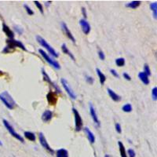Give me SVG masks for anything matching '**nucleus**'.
<instances>
[{
	"label": "nucleus",
	"mask_w": 157,
	"mask_h": 157,
	"mask_svg": "<svg viewBox=\"0 0 157 157\" xmlns=\"http://www.w3.org/2000/svg\"><path fill=\"white\" fill-rule=\"evenodd\" d=\"M0 100L3 102V104L8 108L9 109H14V108L17 106L15 101L12 96L9 94L8 91H3L0 94Z\"/></svg>",
	"instance_id": "1"
},
{
	"label": "nucleus",
	"mask_w": 157,
	"mask_h": 157,
	"mask_svg": "<svg viewBox=\"0 0 157 157\" xmlns=\"http://www.w3.org/2000/svg\"><path fill=\"white\" fill-rule=\"evenodd\" d=\"M6 43H7V46L4 48L3 50H2V53H4V54H7V53H9V52L10 51L11 49L15 47L21 48V50H24V51H26V50H26V48H25V46H24V44L21 41L15 40L14 38H12V39L9 38V39H7V40H6Z\"/></svg>",
	"instance_id": "2"
},
{
	"label": "nucleus",
	"mask_w": 157,
	"mask_h": 157,
	"mask_svg": "<svg viewBox=\"0 0 157 157\" xmlns=\"http://www.w3.org/2000/svg\"><path fill=\"white\" fill-rule=\"evenodd\" d=\"M35 38H36L37 42L50 53V55L53 56L54 58H58V57H59V54H58V52H56L54 48L52 47L50 45H49V43H48L42 37H41L40 35H36Z\"/></svg>",
	"instance_id": "3"
},
{
	"label": "nucleus",
	"mask_w": 157,
	"mask_h": 157,
	"mask_svg": "<svg viewBox=\"0 0 157 157\" xmlns=\"http://www.w3.org/2000/svg\"><path fill=\"white\" fill-rule=\"evenodd\" d=\"M38 53L42 56V58H44L45 61H46L49 65L53 66V67H54V68L57 69V70H60V69H61V65H60V64L58 63L57 61H55V60H54L52 58H50V56L48 55L46 52H44V50H42V49H39V50H38Z\"/></svg>",
	"instance_id": "4"
},
{
	"label": "nucleus",
	"mask_w": 157,
	"mask_h": 157,
	"mask_svg": "<svg viewBox=\"0 0 157 157\" xmlns=\"http://www.w3.org/2000/svg\"><path fill=\"white\" fill-rule=\"evenodd\" d=\"M2 122H3V124H4V126H5V127L6 128V130L9 131V133L11 134L12 136L14 137V138H15L16 139L19 141V142H22V143L25 142V140H24L23 137H21L19 134H17V133L16 132L15 130H14V127L10 125V123H9L7 120H6V119H3Z\"/></svg>",
	"instance_id": "5"
},
{
	"label": "nucleus",
	"mask_w": 157,
	"mask_h": 157,
	"mask_svg": "<svg viewBox=\"0 0 157 157\" xmlns=\"http://www.w3.org/2000/svg\"><path fill=\"white\" fill-rule=\"evenodd\" d=\"M72 112L74 114V117H75V130L77 132L80 131L82 130V119L81 118L79 113H78V110L75 108H72Z\"/></svg>",
	"instance_id": "6"
},
{
	"label": "nucleus",
	"mask_w": 157,
	"mask_h": 157,
	"mask_svg": "<svg viewBox=\"0 0 157 157\" xmlns=\"http://www.w3.org/2000/svg\"><path fill=\"white\" fill-rule=\"evenodd\" d=\"M61 82H62V86H63L64 89L65 90V91L67 92V94H68L69 97L72 98V100L76 99V94H75V92L73 91V90L72 89V87L70 86V85L68 84V81L65 79V78H61Z\"/></svg>",
	"instance_id": "7"
},
{
	"label": "nucleus",
	"mask_w": 157,
	"mask_h": 157,
	"mask_svg": "<svg viewBox=\"0 0 157 157\" xmlns=\"http://www.w3.org/2000/svg\"><path fill=\"white\" fill-rule=\"evenodd\" d=\"M38 139H39V142H40L41 145L45 149L47 150V151L49 152H50L51 154H54V151L51 148H50V146L49 145V144H48L47 142H46V138H45L44 134H42V132L39 133V135H38Z\"/></svg>",
	"instance_id": "8"
},
{
	"label": "nucleus",
	"mask_w": 157,
	"mask_h": 157,
	"mask_svg": "<svg viewBox=\"0 0 157 157\" xmlns=\"http://www.w3.org/2000/svg\"><path fill=\"white\" fill-rule=\"evenodd\" d=\"M79 25L82 28V32L84 33L85 35H88L90 32V29H91L90 25L86 19H81L79 21Z\"/></svg>",
	"instance_id": "9"
},
{
	"label": "nucleus",
	"mask_w": 157,
	"mask_h": 157,
	"mask_svg": "<svg viewBox=\"0 0 157 157\" xmlns=\"http://www.w3.org/2000/svg\"><path fill=\"white\" fill-rule=\"evenodd\" d=\"M61 26H62V31L64 32V33H65V35H66V36L68 37V38L70 39V40L72 41V42H74L75 43V38H74V36H73V35L72 34V32L70 31H69L67 25L65 23V22H62L61 23Z\"/></svg>",
	"instance_id": "10"
},
{
	"label": "nucleus",
	"mask_w": 157,
	"mask_h": 157,
	"mask_svg": "<svg viewBox=\"0 0 157 157\" xmlns=\"http://www.w3.org/2000/svg\"><path fill=\"white\" fill-rule=\"evenodd\" d=\"M90 113L91 117H92L93 121H94V123L96 124L97 127H99L100 121L99 119H98V115H97V112H96L95 109H94V107L93 106L92 104H90Z\"/></svg>",
	"instance_id": "11"
},
{
	"label": "nucleus",
	"mask_w": 157,
	"mask_h": 157,
	"mask_svg": "<svg viewBox=\"0 0 157 157\" xmlns=\"http://www.w3.org/2000/svg\"><path fill=\"white\" fill-rule=\"evenodd\" d=\"M46 98H47L49 104L52 105H55L57 103V101H58V96H57V94L54 92H52V91L48 93L47 95H46Z\"/></svg>",
	"instance_id": "12"
},
{
	"label": "nucleus",
	"mask_w": 157,
	"mask_h": 157,
	"mask_svg": "<svg viewBox=\"0 0 157 157\" xmlns=\"http://www.w3.org/2000/svg\"><path fill=\"white\" fill-rule=\"evenodd\" d=\"M2 31H3V32L5 33L8 37H9L10 39H12V38H14V32L12 31L11 29L8 27L7 25H6L5 23L2 24Z\"/></svg>",
	"instance_id": "13"
},
{
	"label": "nucleus",
	"mask_w": 157,
	"mask_h": 157,
	"mask_svg": "<svg viewBox=\"0 0 157 157\" xmlns=\"http://www.w3.org/2000/svg\"><path fill=\"white\" fill-rule=\"evenodd\" d=\"M53 118V112L50 110H46L42 115V120L44 123H47L50 121Z\"/></svg>",
	"instance_id": "14"
},
{
	"label": "nucleus",
	"mask_w": 157,
	"mask_h": 157,
	"mask_svg": "<svg viewBox=\"0 0 157 157\" xmlns=\"http://www.w3.org/2000/svg\"><path fill=\"white\" fill-rule=\"evenodd\" d=\"M107 91H108V94H109V95L110 96V98H112V99L114 101V102H119L121 101V97L119 95H118L117 94H115L114 91H113L112 89L110 88H108L107 89Z\"/></svg>",
	"instance_id": "15"
},
{
	"label": "nucleus",
	"mask_w": 157,
	"mask_h": 157,
	"mask_svg": "<svg viewBox=\"0 0 157 157\" xmlns=\"http://www.w3.org/2000/svg\"><path fill=\"white\" fill-rule=\"evenodd\" d=\"M84 132L86 133V134L87 135V138H88V140L90 141V142L91 144H94L95 142V136H94V134L91 132V130L86 126L84 127Z\"/></svg>",
	"instance_id": "16"
},
{
	"label": "nucleus",
	"mask_w": 157,
	"mask_h": 157,
	"mask_svg": "<svg viewBox=\"0 0 157 157\" xmlns=\"http://www.w3.org/2000/svg\"><path fill=\"white\" fill-rule=\"evenodd\" d=\"M138 77H139L140 80L142 81L145 85L149 84L150 81H149V76H148L144 72H139V74H138Z\"/></svg>",
	"instance_id": "17"
},
{
	"label": "nucleus",
	"mask_w": 157,
	"mask_h": 157,
	"mask_svg": "<svg viewBox=\"0 0 157 157\" xmlns=\"http://www.w3.org/2000/svg\"><path fill=\"white\" fill-rule=\"evenodd\" d=\"M42 75H43V80L46 81V82H49L50 84H52V86H54V87H55L56 89H58V90H61L59 88H58V86H55V84H54V82H53L51 80H50V77H49V75H48L47 74H46V71H45L44 68H42Z\"/></svg>",
	"instance_id": "18"
},
{
	"label": "nucleus",
	"mask_w": 157,
	"mask_h": 157,
	"mask_svg": "<svg viewBox=\"0 0 157 157\" xmlns=\"http://www.w3.org/2000/svg\"><path fill=\"white\" fill-rule=\"evenodd\" d=\"M62 52H63L64 54L68 55L69 57L72 58V60L75 61V57H74V55L72 54V52L70 51L68 49L67 46H66V44H65V43H64V44L62 45Z\"/></svg>",
	"instance_id": "19"
},
{
	"label": "nucleus",
	"mask_w": 157,
	"mask_h": 157,
	"mask_svg": "<svg viewBox=\"0 0 157 157\" xmlns=\"http://www.w3.org/2000/svg\"><path fill=\"white\" fill-rule=\"evenodd\" d=\"M24 135L26 138H27L28 140L29 141H32V142H35V141L36 140V136H35V134L32 132H30V131H25L24 133Z\"/></svg>",
	"instance_id": "20"
},
{
	"label": "nucleus",
	"mask_w": 157,
	"mask_h": 157,
	"mask_svg": "<svg viewBox=\"0 0 157 157\" xmlns=\"http://www.w3.org/2000/svg\"><path fill=\"white\" fill-rule=\"evenodd\" d=\"M57 157H68V152L65 149H60L56 153Z\"/></svg>",
	"instance_id": "21"
},
{
	"label": "nucleus",
	"mask_w": 157,
	"mask_h": 157,
	"mask_svg": "<svg viewBox=\"0 0 157 157\" xmlns=\"http://www.w3.org/2000/svg\"><path fill=\"white\" fill-rule=\"evenodd\" d=\"M141 1H132L126 4V7L130 8V9H137L141 5Z\"/></svg>",
	"instance_id": "22"
},
{
	"label": "nucleus",
	"mask_w": 157,
	"mask_h": 157,
	"mask_svg": "<svg viewBox=\"0 0 157 157\" xmlns=\"http://www.w3.org/2000/svg\"><path fill=\"white\" fill-rule=\"evenodd\" d=\"M96 72H97V74H98V77H99L100 82H101V84L104 85V83H105V81H106V76L104 75L103 73L102 72V71H101L99 68L96 69Z\"/></svg>",
	"instance_id": "23"
},
{
	"label": "nucleus",
	"mask_w": 157,
	"mask_h": 157,
	"mask_svg": "<svg viewBox=\"0 0 157 157\" xmlns=\"http://www.w3.org/2000/svg\"><path fill=\"white\" fill-rule=\"evenodd\" d=\"M118 145L119 148V152H120L121 157H127V154H126V149H125L123 144L122 142H118Z\"/></svg>",
	"instance_id": "24"
},
{
	"label": "nucleus",
	"mask_w": 157,
	"mask_h": 157,
	"mask_svg": "<svg viewBox=\"0 0 157 157\" xmlns=\"http://www.w3.org/2000/svg\"><path fill=\"white\" fill-rule=\"evenodd\" d=\"M150 8L153 12V17L155 19L157 18V2H152L150 4Z\"/></svg>",
	"instance_id": "25"
},
{
	"label": "nucleus",
	"mask_w": 157,
	"mask_h": 157,
	"mask_svg": "<svg viewBox=\"0 0 157 157\" xmlns=\"http://www.w3.org/2000/svg\"><path fill=\"white\" fill-rule=\"evenodd\" d=\"M115 65L119 67H123L125 65V59L123 58H117L115 60Z\"/></svg>",
	"instance_id": "26"
},
{
	"label": "nucleus",
	"mask_w": 157,
	"mask_h": 157,
	"mask_svg": "<svg viewBox=\"0 0 157 157\" xmlns=\"http://www.w3.org/2000/svg\"><path fill=\"white\" fill-rule=\"evenodd\" d=\"M122 110L125 112H130L132 111V106H131L130 104H126V105L123 106Z\"/></svg>",
	"instance_id": "27"
},
{
	"label": "nucleus",
	"mask_w": 157,
	"mask_h": 157,
	"mask_svg": "<svg viewBox=\"0 0 157 157\" xmlns=\"http://www.w3.org/2000/svg\"><path fill=\"white\" fill-rule=\"evenodd\" d=\"M34 3H35V5L36 6V7L38 8V10H39V11H40L41 14H43V6H42V4H41L39 2H38V1H34Z\"/></svg>",
	"instance_id": "28"
},
{
	"label": "nucleus",
	"mask_w": 157,
	"mask_h": 157,
	"mask_svg": "<svg viewBox=\"0 0 157 157\" xmlns=\"http://www.w3.org/2000/svg\"><path fill=\"white\" fill-rule=\"evenodd\" d=\"M144 72L148 76H149V75H151V71H150L149 66L147 64H145V65H144Z\"/></svg>",
	"instance_id": "29"
},
{
	"label": "nucleus",
	"mask_w": 157,
	"mask_h": 157,
	"mask_svg": "<svg viewBox=\"0 0 157 157\" xmlns=\"http://www.w3.org/2000/svg\"><path fill=\"white\" fill-rule=\"evenodd\" d=\"M152 100L153 101H156L157 100V87L155 86L153 87L152 90Z\"/></svg>",
	"instance_id": "30"
},
{
	"label": "nucleus",
	"mask_w": 157,
	"mask_h": 157,
	"mask_svg": "<svg viewBox=\"0 0 157 157\" xmlns=\"http://www.w3.org/2000/svg\"><path fill=\"white\" fill-rule=\"evenodd\" d=\"M24 7L25 8V10H26V12H27V14H28V15H33V14H34V11H33L28 5H25H25H24Z\"/></svg>",
	"instance_id": "31"
},
{
	"label": "nucleus",
	"mask_w": 157,
	"mask_h": 157,
	"mask_svg": "<svg viewBox=\"0 0 157 157\" xmlns=\"http://www.w3.org/2000/svg\"><path fill=\"white\" fill-rule=\"evenodd\" d=\"M127 154H128V155L130 157H135V156H136V154H135V152H134V150L131 149H128V151H127Z\"/></svg>",
	"instance_id": "32"
},
{
	"label": "nucleus",
	"mask_w": 157,
	"mask_h": 157,
	"mask_svg": "<svg viewBox=\"0 0 157 157\" xmlns=\"http://www.w3.org/2000/svg\"><path fill=\"white\" fill-rule=\"evenodd\" d=\"M86 82H88V83H90V84L92 85L93 83H94V78L91 76H89V75H86Z\"/></svg>",
	"instance_id": "33"
},
{
	"label": "nucleus",
	"mask_w": 157,
	"mask_h": 157,
	"mask_svg": "<svg viewBox=\"0 0 157 157\" xmlns=\"http://www.w3.org/2000/svg\"><path fill=\"white\" fill-rule=\"evenodd\" d=\"M98 57H99V58L102 61H104V60L105 59V54H104L102 50H99L98 51Z\"/></svg>",
	"instance_id": "34"
},
{
	"label": "nucleus",
	"mask_w": 157,
	"mask_h": 157,
	"mask_svg": "<svg viewBox=\"0 0 157 157\" xmlns=\"http://www.w3.org/2000/svg\"><path fill=\"white\" fill-rule=\"evenodd\" d=\"M14 29H15V31L19 35H21L23 33V29L21 28H20L19 26H17V25L14 26Z\"/></svg>",
	"instance_id": "35"
},
{
	"label": "nucleus",
	"mask_w": 157,
	"mask_h": 157,
	"mask_svg": "<svg viewBox=\"0 0 157 157\" xmlns=\"http://www.w3.org/2000/svg\"><path fill=\"white\" fill-rule=\"evenodd\" d=\"M115 130H116V132L118 134H121L122 133V129H121V126L119 123H116L115 124Z\"/></svg>",
	"instance_id": "36"
},
{
	"label": "nucleus",
	"mask_w": 157,
	"mask_h": 157,
	"mask_svg": "<svg viewBox=\"0 0 157 157\" xmlns=\"http://www.w3.org/2000/svg\"><path fill=\"white\" fill-rule=\"evenodd\" d=\"M110 72L112 73V75H113V76L116 77V78H119V74H118V72L115 71V69H111V70H110Z\"/></svg>",
	"instance_id": "37"
},
{
	"label": "nucleus",
	"mask_w": 157,
	"mask_h": 157,
	"mask_svg": "<svg viewBox=\"0 0 157 157\" xmlns=\"http://www.w3.org/2000/svg\"><path fill=\"white\" fill-rule=\"evenodd\" d=\"M123 78H125V79H126V80H128V81L131 80V77H130V75H129L126 72L123 73Z\"/></svg>",
	"instance_id": "38"
},
{
	"label": "nucleus",
	"mask_w": 157,
	"mask_h": 157,
	"mask_svg": "<svg viewBox=\"0 0 157 157\" xmlns=\"http://www.w3.org/2000/svg\"><path fill=\"white\" fill-rule=\"evenodd\" d=\"M82 15H83V17H84V18H86V9H85L84 7L82 8Z\"/></svg>",
	"instance_id": "39"
},
{
	"label": "nucleus",
	"mask_w": 157,
	"mask_h": 157,
	"mask_svg": "<svg viewBox=\"0 0 157 157\" xmlns=\"http://www.w3.org/2000/svg\"><path fill=\"white\" fill-rule=\"evenodd\" d=\"M105 157H112V156L110 155H105Z\"/></svg>",
	"instance_id": "40"
},
{
	"label": "nucleus",
	"mask_w": 157,
	"mask_h": 157,
	"mask_svg": "<svg viewBox=\"0 0 157 157\" xmlns=\"http://www.w3.org/2000/svg\"><path fill=\"white\" fill-rule=\"evenodd\" d=\"M1 145H2V143L1 142V141H0V146H1Z\"/></svg>",
	"instance_id": "41"
}]
</instances>
